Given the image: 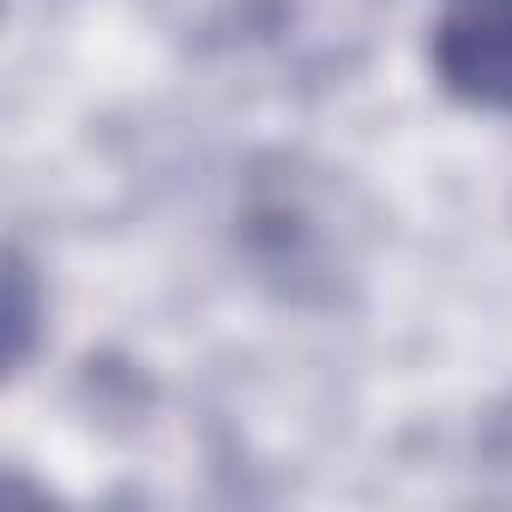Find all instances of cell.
Here are the masks:
<instances>
[{
  "label": "cell",
  "instance_id": "cell-1",
  "mask_svg": "<svg viewBox=\"0 0 512 512\" xmlns=\"http://www.w3.org/2000/svg\"><path fill=\"white\" fill-rule=\"evenodd\" d=\"M241 235L272 278H284L296 296L308 278H332L344 266V229H338V187L308 175L302 163H284L278 175H260L241 205Z\"/></svg>",
  "mask_w": 512,
  "mask_h": 512
},
{
  "label": "cell",
  "instance_id": "cell-2",
  "mask_svg": "<svg viewBox=\"0 0 512 512\" xmlns=\"http://www.w3.org/2000/svg\"><path fill=\"white\" fill-rule=\"evenodd\" d=\"M428 61L464 109L512 115V0H440Z\"/></svg>",
  "mask_w": 512,
  "mask_h": 512
},
{
  "label": "cell",
  "instance_id": "cell-3",
  "mask_svg": "<svg viewBox=\"0 0 512 512\" xmlns=\"http://www.w3.org/2000/svg\"><path fill=\"white\" fill-rule=\"evenodd\" d=\"M31 338H37V278L25 266V253L7 260V368L19 374L31 362Z\"/></svg>",
  "mask_w": 512,
  "mask_h": 512
}]
</instances>
